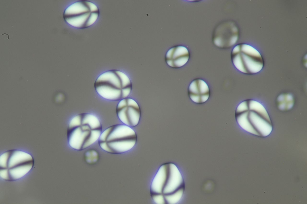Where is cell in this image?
<instances>
[{
  "mask_svg": "<svg viewBox=\"0 0 307 204\" xmlns=\"http://www.w3.org/2000/svg\"><path fill=\"white\" fill-rule=\"evenodd\" d=\"M102 131L101 121L95 115L89 112L77 114L68 124V143L75 150H84L98 141Z\"/></svg>",
  "mask_w": 307,
  "mask_h": 204,
  "instance_id": "6da1fadb",
  "label": "cell"
},
{
  "mask_svg": "<svg viewBox=\"0 0 307 204\" xmlns=\"http://www.w3.org/2000/svg\"><path fill=\"white\" fill-rule=\"evenodd\" d=\"M185 189L183 175L177 166L172 163L161 165L150 185L151 196L163 197L166 204L177 203L181 200Z\"/></svg>",
  "mask_w": 307,
  "mask_h": 204,
  "instance_id": "7a4b0ae2",
  "label": "cell"
},
{
  "mask_svg": "<svg viewBox=\"0 0 307 204\" xmlns=\"http://www.w3.org/2000/svg\"><path fill=\"white\" fill-rule=\"evenodd\" d=\"M235 115L240 127L251 134L265 137L273 130V123L267 111L256 101L247 99L241 102L236 108Z\"/></svg>",
  "mask_w": 307,
  "mask_h": 204,
  "instance_id": "3957f363",
  "label": "cell"
},
{
  "mask_svg": "<svg viewBox=\"0 0 307 204\" xmlns=\"http://www.w3.org/2000/svg\"><path fill=\"white\" fill-rule=\"evenodd\" d=\"M94 87L97 93L102 98L120 101L129 95L132 83L130 78L124 72L111 70L100 74L95 81Z\"/></svg>",
  "mask_w": 307,
  "mask_h": 204,
  "instance_id": "277c9868",
  "label": "cell"
},
{
  "mask_svg": "<svg viewBox=\"0 0 307 204\" xmlns=\"http://www.w3.org/2000/svg\"><path fill=\"white\" fill-rule=\"evenodd\" d=\"M137 140L136 134L132 127L124 124H116L103 131L98 141L104 151L112 154H120L132 149Z\"/></svg>",
  "mask_w": 307,
  "mask_h": 204,
  "instance_id": "5b68a950",
  "label": "cell"
},
{
  "mask_svg": "<svg viewBox=\"0 0 307 204\" xmlns=\"http://www.w3.org/2000/svg\"><path fill=\"white\" fill-rule=\"evenodd\" d=\"M34 160L29 153L19 150H11L2 154L0 157V176L8 181L18 180L32 169Z\"/></svg>",
  "mask_w": 307,
  "mask_h": 204,
  "instance_id": "8992f818",
  "label": "cell"
},
{
  "mask_svg": "<svg viewBox=\"0 0 307 204\" xmlns=\"http://www.w3.org/2000/svg\"><path fill=\"white\" fill-rule=\"evenodd\" d=\"M232 63L240 71L247 74L257 73L264 65L263 58L259 52L252 46L240 44L233 48L231 53Z\"/></svg>",
  "mask_w": 307,
  "mask_h": 204,
  "instance_id": "52a82bcc",
  "label": "cell"
},
{
  "mask_svg": "<svg viewBox=\"0 0 307 204\" xmlns=\"http://www.w3.org/2000/svg\"><path fill=\"white\" fill-rule=\"evenodd\" d=\"M99 14V9L96 4L88 1L82 0L67 7L63 16L65 21L72 26L84 29L93 25Z\"/></svg>",
  "mask_w": 307,
  "mask_h": 204,
  "instance_id": "ba28073f",
  "label": "cell"
},
{
  "mask_svg": "<svg viewBox=\"0 0 307 204\" xmlns=\"http://www.w3.org/2000/svg\"><path fill=\"white\" fill-rule=\"evenodd\" d=\"M239 31L235 23L231 20L223 21L215 27L212 34V41L217 47L228 49L233 46L237 42Z\"/></svg>",
  "mask_w": 307,
  "mask_h": 204,
  "instance_id": "9c48e42d",
  "label": "cell"
},
{
  "mask_svg": "<svg viewBox=\"0 0 307 204\" xmlns=\"http://www.w3.org/2000/svg\"><path fill=\"white\" fill-rule=\"evenodd\" d=\"M116 112L118 118L124 124L132 127L139 123L141 109L137 103L132 98H127L120 101Z\"/></svg>",
  "mask_w": 307,
  "mask_h": 204,
  "instance_id": "30bf717a",
  "label": "cell"
},
{
  "mask_svg": "<svg viewBox=\"0 0 307 204\" xmlns=\"http://www.w3.org/2000/svg\"><path fill=\"white\" fill-rule=\"evenodd\" d=\"M188 94L193 102L202 104L208 99L210 91L208 85L204 81L200 79H196L190 84L188 89Z\"/></svg>",
  "mask_w": 307,
  "mask_h": 204,
  "instance_id": "8fae6325",
  "label": "cell"
},
{
  "mask_svg": "<svg viewBox=\"0 0 307 204\" xmlns=\"http://www.w3.org/2000/svg\"><path fill=\"white\" fill-rule=\"evenodd\" d=\"M190 57L188 49L182 46H177L170 49L165 57L166 63L173 68H179L185 65Z\"/></svg>",
  "mask_w": 307,
  "mask_h": 204,
  "instance_id": "7c38bea8",
  "label": "cell"
},
{
  "mask_svg": "<svg viewBox=\"0 0 307 204\" xmlns=\"http://www.w3.org/2000/svg\"><path fill=\"white\" fill-rule=\"evenodd\" d=\"M276 103L279 110L282 111H287L291 109L294 105V97L290 93H282L277 97Z\"/></svg>",
  "mask_w": 307,
  "mask_h": 204,
  "instance_id": "4fadbf2b",
  "label": "cell"
},
{
  "mask_svg": "<svg viewBox=\"0 0 307 204\" xmlns=\"http://www.w3.org/2000/svg\"><path fill=\"white\" fill-rule=\"evenodd\" d=\"M85 162L90 165H93L97 163L99 159L98 152L94 149H89L87 150L84 154Z\"/></svg>",
  "mask_w": 307,
  "mask_h": 204,
  "instance_id": "5bb4252c",
  "label": "cell"
}]
</instances>
